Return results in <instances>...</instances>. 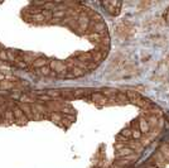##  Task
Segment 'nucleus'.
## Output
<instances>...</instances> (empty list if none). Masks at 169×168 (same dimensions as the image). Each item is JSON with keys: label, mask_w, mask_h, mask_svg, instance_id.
Returning a JSON list of instances; mask_svg holds the SVG:
<instances>
[{"label": "nucleus", "mask_w": 169, "mask_h": 168, "mask_svg": "<svg viewBox=\"0 0 169 168\" xmlns=\"http://www.w3.org/2000/svg\"><path fill=\"white\" fill-rule=\"evenodd\" d=\"M102 5L107 9V12L111 15H117L120 13V6L121 3H116V2H105L102 3Z\"/></svg>", "instance_id": "nucleus-1"}, {"label": "nucleus", "mask_w": 169, "mask_h": 168, "mask_svg": "<svg viewBox=\"0 0 169 168\" xmlns=\"http://www.w3.org/2000/svg\"><path fill=\"white\" fill-rule=\"evenodd\" d=\"M49 62H50V60H48L47 57H39V58H37V60L33 62V67L34 68H37V70H39V68H42V67H44V66H48L49 65Z\"/></svg>", "instance_id": "nucleus-2"}, {"label": "nucleus", "mask_w": 169, "mask_h": 168, "mask_svg": "<svg viewBox=\"0 0 169 168\" xmlns=\"http://www.w3.org/2000/svg\"><path fill=\"white\" fill-rule=\"evenodd\" d=\"M133 153H135L133 149H130L129 147H124V148L120 149V150H116L115 157H116V159H121V158H124V157H126V156H130V154H133Z\"/></svg>", "instance_id": "nucleus-3"}, {"label": "nucleus", "mask_w": 169, "mask_h": 168, "mask_svg": "<svg viewBox=\"0 0 169 168\" xmlns=\"http://www.w3.org/2000/svg\"><path fill=\"white\" fill-rule=\"evenodd\" d=\"M126 147H129L130 149H133L134 150V152H140V150L143 149V147H144V145H143L141 144V143H139V142H136V140H128V143H126Z\"/></svg>", "instance_id": "nucleus-4"}, {"label": "nucleus", "mask_w": 169, "mask_h": 168, "mask_svg": "<svg viewBox=\"0 0 169 168\" xmlns=\"http://www.w3.org/2000/svg\"><path fill=\"white\" fill-rule=\"evenodd\" d=\"M139 130L141 131V134H147V133H149L150 127H149V124H148V121H147L145 117L140 119V121H139Z\"/></svg>", "instance_id": "nucleus-5"}, {"label": "nucleus", "mask_w": 169, "mask_h": 168, "mask_svg": "<svg viewBox=\"0 0 169 168\" xmlns=\"http://www.w3.org/2000/svg\"><path fill=\"white\" fill-rule=\"evenodd\" d=\"M50 72H52V70L49 68V66H44V67H42V68L38 70V76L49 77V76H50Z\"/></svg>", "instance_id": "nucleus-6"}, {"label": "nucleus", "mask_w": 169, "mask_h": 168, "mask_svg": "<svg viewBox=\"0 0 169 168\" xmlns=\"http://www.w3.org/2000/svg\"><path fill=\"white\" fill-rule=\"evenodd\" d=\"M160 153L163 154V157L165 158V161L169 162V145H168V144L162 147V150H160Z\"/></svg>", "instance_id": "nucleus-7"}, {"label": "nucleus", "mask_w": 169, "mask_h": 168, "mask_svg": "<svg viewBox=\"0 0 169 168\" xmlns=\"http://www.w3.org/2000/svg\"><path fill=\"white\" fill-rule=\"evenodd\" d=\"M141 131L140 130H138V129H133V133H131V138L134 139V140H139V139H141Z\"/></svg>", "instance_id": "nucleus-8"}, {"label": "nucleus", "mask_w": 169, "mask_h": 168, "mask_svg": "<svg viewBox=\"0 0 169 168\" xmlns=\"http://www.w3.org/2000/svg\"><path fill=\"white\" fill-rule=\"evenodd\" d=\"M131 133H133V129H129V128H126V129H124L119 135H121V137H124V138H126V139H129L130 137H131Z\"/></svg>", "instance_id": "nucleus-9"}, {"label": "nucleus", "mask_w": 169, "mask_h": 168, "mask_svg": "<svg viewBox=\"0 0 169 168\" xmlns=\"http://www.w3.org/2000/svg\"><path fill=\"white\" fill-rule=\"evenodd\" d=\"M124 147H126V144H125V143H121V142H117V143H115V149H116V150H120V149H122Z\"/></svg>", "instance_id": "nucleus-10"}, {"label": "nucleus", "mask_w": 169, "mask_h": 168, "mask_svg": "<svg viewBox=\"0 0 169 168\" xmlns=\"http://www.w3.org/2000/svg\"><path fill=\"white\" fill-rule=\"evenodd\" d=\"M145 168H158L157 166H148V167H145Z\"/></svg>", "instance_id": "nucleus-11"}, {"label": "nucleus", "mask_w": 169, "mask_h": 168, "mask_svg": "<svg viewBox=\"0 0 169 168\" xmlns=\"http://www.w3.org/2000/svg\"><path fill=\"white\" fill-rule=\"evenodd\" d=\"M165 116H167V117H168V119H169V114H165Z\"/></svg>", "instance_id": "nucleus-12"}]
</instances>
